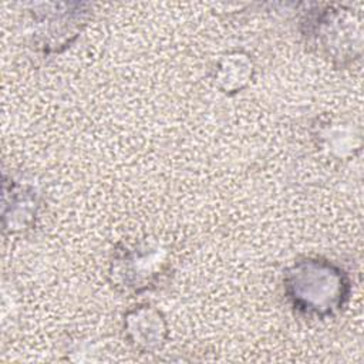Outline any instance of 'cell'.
Wrapping results in <instances>:
<instances>
[{"label": "cell", "instance_id": "1", "mask_svg": "<svg viewBox=\"0 0 364 364\" xmlns=\"http://www.w3.org/2000/svg\"><path fill=\"white\" fill-rule=\"evenodd\" d=\"M347 289L348 283L343 272L317 259L294 264L286 277V291L293 306L317 317L338 310L347 297Z\"/></svg>", "mask_w": 364, "mask_h": 364}]
</instances>
